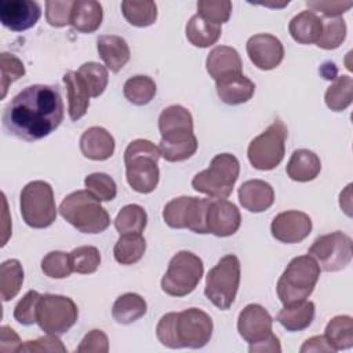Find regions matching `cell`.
Segmentation results:
<instances>
[{
    "label": "cell",
    "mask_w": 353,
    "mask_h": 353,
    "mask_svg": "<svg viewBox=\"0 0 353 353\" xmlns=\"http://www.w3.org/2000/svg\"><path fill=\"white\" fill-rule=\"evenodd\" d=\"M185 32L190 44L199 48H207L215 44L222 33L219 25L211 23L197 14L190 17V19L186 23Z\"/></svg>",
    "instance_id": "obj_31"
},
{
    "label": "cell",
    "mask_w": 353,
    "mask_h": 353,
    "mask_svg": "<svg viewBox=\"0 0 353 353\" xmlns=\"http://www.w3.org/2000/svg\"><path fill=\"white\" fill-rule=\"evenodd\" d=\"M103 18L102 6L95 0H74L72 7L70 25L81 33L95 32Z\"/></svg>",
    "instance_id": "obj_27"
},
{
    "label": "cell",
    "mask_w": 353,
    "mask_h": 353,
    "mask_svg": "<svg viewBox=\"0 0 353 353\" xmlns=\"http://www.w3.org/2000/svg\"><path fill=\"white\" fill-rule=\"evenodd\" d=\"M146 301L135 294L127 292L120 295L112 307V316L119 324H131L146 314Z\"/></svg>",
    "instance_id": "obj_30"
},
{
    "label": "cell",
    "mask_w": 353,
    "mask_h": 353,
    "mask_svg": "<svg viewBox=\"0 0 353 353\" xmlns=\"http://www.w3.org/2000/svg\"><path fill=\"white\" fill-rule=\"evenodd\" d=\"M160 157L159 146L148 139H135L128 143L124 152L125 178L135 192L146 194L157 188Z\"/></svg>",
    "instance_id": "obj_3"
},
{
    "label": "cell",
    "mask_w": 353,
    "mask_h": 353,
    "mask_svg": "<svg viewBox=\"0 0 353 353\" xmlns=\"http://www.w3.org/2000/svg\"><path fill=\"white\" fill-rule=\"evenodd\" d=\"M79 309L73 299L65 295L44 294L37 305V324L51 335H63L77 321Z\"/></svg>",
    "instance_id": "obj_11"
},
{
    "label": "cell",
    "mask_w": 353,
    "mask_h": 353,
    "mask_svg": "<svg viewBox=\"0 0 353 353\" xmlns=\"http://www.w3.org/2000/svg\"><path fill=\"white\" fill-rule=\"evenodd\" d=\"M63 120V101L57 85L32 84L4 108L1 124L8 135L32 142L48 137Z\"/></svg>",
    "instance_id": "obj_1"
},
{
    "label": "cell",
    "mask_w": 353,
    "mask_h": 353,
    "mask_svg": "<svg viewBox=\"0 0 353 353\" xmlns=\"http://www.w3.org/2000/svg\"><path fill=\"white\" fill-rule=\"evenodd\" d=\"M19 207L22 219L33 229L48 228L57 218L54 190L46 181L26 183L21 190Z\"/></svg>",
    "instance_id": "obj_7"
},
{
    "label": "cell",
    "mask_w": 353,
    "mask_h": 353,
    "mask_svg": "<svg viewBox=\"0 0 353 353\" xmlns=\"http://www.w3.org/2000/svg\"><path fill=\"white\" fill-rule=\"evenodd\" d=\"M22 342L18 334L8 325L0 327V353L19 352Z\"/></svg>",
    "instance_id": "obj_52"
},
{
    "label": "cell",
    "mask_w": 353,
    "mask_h": 353,
    "mask_svg": "<svg viewBox=\"0 0 353 353\" xmlns=\"http://www.w3.org/2000/svg\"><path fill=\"white\" fill-rule=\"evenodd\" d=\"M23 279V268L18 259H7L0 265V296L3 302H8L17 296Z\"/></svg>",
    "instance_id": "obj_34"
},
{
    "label": "cell",
    "mask_w": 353,
    "mask_h": 353,
    "mask_svg": "<svg viewBox=\"0 0 353 353\" xmlns=\"http://www.w3.org/2000/svg\"><path fill=\"white\" fill-rule=\"evenodd\" d=\"M307 254L316 259L325 272H339L345 269L353 256V243L343 232H331L319 236L309 247Z\"/></svg>",
    "instance_id": "obj_13"
},
{
    "label": "cell",
    "mask_w": 353,
    "mask_h": 353,
    "mask_svg": "<svg viewBox=\"0 0 353 353\" xmlns=\"http://www.w3.org/2000/svg\"><path fill=\"white\" fill-rule=\"evenodd\" d=\"M97 50L106 69L116 73L130 61L131 52L127 41L117 34H102L97 39Z\"/></svg>",
    "instance_id": "obj_23"
},
{
    "label": "cell",
    "mask_w": 353,
    "mask_h": 353,
    "mask_svg": "<svg viewBox=\"0 0 353 353\" xmlns=\"http://www.w3.org/2000/svg\"><path fill=\"white\" fill-rule=\"evenodd\" d=\"M215 84L219 99L228 105L245 103L255 92L254 81H251L243 73L221 79L215 81Z\"/></svg>",
    "instance_id": "obj_24"
},
{
    "label": "cell",
    "mask_w": 353,
    "mask_h": 353,
    "mask_svg": "<svg viewBox=\"0 0 353 353\" xmlns=\"http://www.w3.org/2000/svg\"><path fill=\"white\" fill-rule=\"evenodd\" d=\"M40 294L34 290L28 291L22 299L15 305L14 319L22 325H32L37 323V305L40 299Z\"/></svg>",
    "instance_id": "obj_46"
},
{
    "label": "cell",
    "mask_w": 353,
    "mask_h": 353,
    "mask_svg": "<svg viewBox=\"0 0 353 353\" xmlns=\"http://www.w3.org/2000/svg\"><path fill=\"white\" fill-rule=\"evenodd\" d=\"M312 219L307 214L296 210H290L277 214L270 225L272 236L287 244H294L305 240L312 232Z\"/></svg>",
    "instance_id": "obj_17"
},
{
    "label": "cell",
    "mask_w": 353,
    "mask_h": 353,
    "mask_svg": "<svg viewBox=\"0 0 353 353\" xmlns=\"http://www.w3.org/2000/svg\"><path fill=\"white\" fill-rule=\"evenodd\" d=\"M40 15L41 8L33 0L0 1V22L12 32H22L34 26Z\"/></svg>",
    "instance_id": "obj_18"
},
{
    "label": "cell",
    "mask_w": 353,
    "mask_h": 353,
    "mask_svg": "<svg viewBox=\"0 0 353 353\" xmlns=\"http://www.w3.org/2000/svg\"><path fill=\"white\" fill-rule=\"evenodd\" d=\"M306 352H334V350L327 343L324 335H316L306 339L301 346V353H306Z\"/></svg>",
    "instance_id": "obj_54"
},
{
    "label": "cell",
    "mask_w": 353,
    "mask_h": 353,
    "mask_svg": "<svg viewBox=\"0 0 353 353\" xmlns=\"http://www.w3.org/2000/svg\"><path fill=\"white\" fill-rule=\"evenodd\" d=\"M316 307L312 301H302L292 305H284V307L277 313L276 320L287 331H302L306 330L314 320Z\"/></svg>",
    "instance_id": "obj_29"
},
{
    "label": "cell",
    "mask_w": 353,
    "mask_h": 353,
    "mask_svg": "<svg viewBox=\"0 0 353 353\" xmlns=\"http://www.w3.org/2000/svg\"><path fill=\"white\" fill-rule=\"evenodd\" d=\"M59 214L81 233L97 234L106 230L110 225L108 211L87 189L68 194L59 205Z\"/></svg>",
    "instance_id": "obj_4"
},
{
    "label": "cell",
    "mask_w": 353,
    "mask_h": 353,
    "mask_svg": "<svg viewBox=\"0 0 353 353\" xmlns=\"http://www.w3.org/2000/svg\"><path fill=\"white\" fill-rule=\"evenodd\" d=\"M148 223V214L139 204L124 205L114 218V228L120 234L142 233Z\"/></svg>",
    "instance_id": "obj_38"
},
{
    "label": "cell",
    "mask_w": 353,
    "mask_h": 353,
    "mask_svg": "<svg viewBox=\"0 0 353 353\" xmlns=\"http://www.w3.org/2000/svg\"><path fill=\"white\" fill-rule=\"evenodd\" d=\"M272 316L258 303L247 305L237 319V331L248 343H255L269 336L272 334Z\"/></svg>",
    "instance_id": "obj_19"
},
{
    "label": "cell",
    "mask_w": 353,
    "mask_h": 353,
    "mask_svg": "<svg viewBox=\"0 0 353 353\" xmlns=\"http://www.w3.org/2000/svg\"><path fill=\"white\" fill-rule=\"evenodd\" d=\"M205 69L215 80L243 73V62L236 48L229 46L214 47L205 59Z\"/></svg>",
    "instance_id": "obj_20"
},
{
    "label": "cell",
    "mask_w": 353,
    "mask_h": 353,
    "mask_svg": "<svg viewBox=\"0 0 353 353\" xmlns=\"http://www.w3.org/2000/svg\"><path fill=\"white\" fill-rule=\"evenodd\" d=\"M239 174L237 157L230 153H219L212 157L207 170L193 176L192 188L211 199H226L230 196Z\"/></svg>",
    "instance_id": "obj_6"
},
{
    "label": "cell",
    "mask_w": 353,
    "mask_h": 353,
    "mask_svg": "<svg viewBox=\"0 0 353 353\" xmlns=\"http://www.w3.org/2000/svg\"><path fill=\"white\" fill-rule=\"evenodd\" d=\"M79 145L83 156L95 161H103L112 157L116 146L113 135L98 125L87 128L81 134Z\"/></svg>",
    "instance_id": "obj_21"
},
{
    "label": "cell",
    "mask_w": 353,
    "mask_h": 353,
    "mask_svg": "<svg viewBox=\"0 0 353 353\" xmlns=\"http://www.w3.org/2000/svg\"><path fill=\"white\" fill-rule=\"evenodd\" d=\"M346 22L343 18H330L323 22V30L317 40V47L323 50H335L346 39Z\"/></svg>",
    "instance_id": "obj_41"
},
{
    "label": "cell",
    "mask_w": 353,
    "mask_h": 353,
    "mask_svg": "<svg viewBox=\"0 0 353 353\" xmlns=\"http://www.w3.org/2000/svg\"><path fill=\"white\" fill-rule=\"evenodd\" d=\"M208 199L181 196L170 200L163 208V219L172 229H189L194 233L205 234V212Z\"/></svg>",
    "instance_id": "obj_12"
},
{
    "label": "cell",
    "mask_w": 353,
    "mask_h": 353,
    "mask_svg": "<svg viewBox=\"0 0 353 353\" xmlns=\"http://www.w3.org/2000/svg\"><path fill=\"white\" fill-rule=\"evenodd\" d=\"M306 6L313 12L320 11L327 18H339L353 6L350 0H307Z\"/></svg>",
    "instance_id": "obj_48"
},
{
    "label": "cell",
    "mask_w": 353,
    "mask_h": 353,
    "mask_svg": "<svg viewBox=\"0 0 353 353\" xmlns=\"http://www.w3.org/2000/svg\"><path fill=\"white\" fill-rule=\"evenodd\" d=\"M157 87L152 77L137 74L130 77L123 85V94L128 102L137 106L149 103L156 95Z\"/></svg>",
    "instance_id": "obj_36"
},
{
    "label": "cell",
    "mask_w": 353,
    "mask_h": 353,
    "mask_svg": "<svg viewBox=\"0 0 353 353\" xmlns=\"http://www.w3.org/2000/svg\"><path fill=\"white\" fill-rule=\"evenodd\" d=\"M324 338L334 352L353 346V320L350 316L332 317L324 331Z\"/></svg>",
    "instance_id": "obj_32"
},
{
    "label": "cell",
    "mask_w": 353,
    "mask_h": 353,
    "mask_svg": "<svg viewBox=\"0 0 353 353\" xmlns=\"http://www.w3.org/2000/svg\"><path fill=\"white\" fill-rule=\"evenodd\" d=\"M352 183H349L343 192H341V196H339V205L341 208L345 211V214L347 216H352Z\"/></svg>",
    "instance_id": "obj_55"
},
{
    "label": "cell",
    "mask_w": 353,
    "mask_h": 353,
    "mask_svg": "<svg viewBox=\"0 0 353 353\" xmlns=\"http://www.w3.org/2000/svg\"><path fill=\"white\" fill-rule=\"evenodd\" d=\"M121 12L132 26L146 28L156 22L157 6L152 0H124Z\"/></svg>",
    "instance_id": "obj_35"
},
{
    "label": "cell",
    "mask_w": 353,
    "mask_h": 353,
    "mask_svg": "<svg viewBox=\"0 0 353 353\" xmlns=\"http://www.w3.org/2000/svg\"><path fill=\"white\" fill-rule=\"evenodd\" d=\"M63 83L68 92V113L73 121L81 119L90 106L88 91L76 70L63 74Z\"/></svg>",
    "instance_id": "obj_28"
},
{
    "label": "cell",
    "mask_w": 353,
    "mask_h": 353,
    "mask_svg": "<svg viewBox=\"0 0 353 353\" xmlns=\"http://www.w3.org/2000/svg\"><path fill=\"white\" fill-rule=\"evenodd\" d=\"M204 273L203 261L193 252H176L161 277V290L171 296H185L194 291Z\"/></svg>",
    "instance_id": "obj_9"
},
{
    "label": "cell",
    "mask_w": 353,
    "mask_h": 353,
    "mask_svg": "<svg viewBox=\"0 0 353 353\" xmlns=\"http://www.w3.org/2000/svg\"><path fill=\"white\" fill-rule=\"evenodd\" d=\"M3 204H4V211H3V215H4V223H3V239H1V247H4L6 244H7V240H8V237H10V233H8V229H7V223H8V221L10 219H7L6 216H7V212H8V210H7V200H6V194L3 193Z\"/></svg>",
    "instance_id": "obj_56"
},
{
    "label": "cell",
    "mask_w": 353,
    "mask_h": 353,
    "mask_svg": "<svg viewBox=\"0 0 353 353\" xmlns=\"http://www.w3.org/2000/svg\"><path fill=\"white\" fill-rule=\"evenodd\" d=\"M287 127L281 120H274L262 134L255 137L247 150L251 165L261 171L276 168L285 153Z\"/></svg>",
    "instance_id": "obj_10"
},
{
    "label": "cell",
    "mask_w": 353,
    "mask_h": 353,
    "mask_svg": "<svg viewBox=\"0 0 353 353\" xmlns=\"http://www.w3.org/2000/svg\"><path fill=\"white\" fill-rule=\"evenodd\" d=\"M160 154L164 160L176 163L190 159L197 150V138L193 132L192 113L181 106L171 105L159 116Z\"/></svg>",
    "instance_id": "obj_2"
},
{
    "label": "cell",
    "mask_w": 353,
    "mask_h": 353,
    "mask_svg": "<svg viewBox=\"0 0 353 353\" xmlns=\"http://www.w3.org/2000/svg\"><path fill=\"white\" fill-rule=\"evenodd\" d=\"M85 189L99 201H110L117 194L114 179L105 172H92L84 179Z\"/></svg>",
    "instance_id": "obj_42"
},
{
    "label": "cell",
    "mask_w": 353,
    "mask_h": 353,
    "mask_svg": "<svg viewBox=\"0 0 353 353\" xmlns=\"http://www.w3.org/2000/svg\"><path fill=\"white\" fill-rule=\"evenodd\" d=\"M212 319L199 307H189L176 313L175 338L178 349L204 347L212 336Z\"/></svg>",
    "instance_id": "obj_14"
},
{
    "label": "cell",
    "mask_w": 353,
    "mask_h": 353,
    "mask_svg": "<svg viewBox=\"0 0 353 353\" xmlns=\"http://www.w3.org/2000/svg\"><path fill=\"white\" fill-rule=\"evenodd\" d=\"M288 30L291 37L299 44L317 43L323 30V19L312 10H303L291 18Z\"/></svg>",
    "instance_id": "obj_26"
},
{
    "label": "cell",
    "mask_w": 353,
    "mask_h": 353,
    "mask_svg": "<svg viewBox=\"0 0 353 353\" xmlns=\"http://www.w3.org/2000/svg\"><path fill=\"white\" fill-rule=\"evenodd\" d=\"M285 171L292 181L309 182L320 174L321 161L314 152L309 149H298L291 154Z\"/></svg>",
    "instance_id": "obj_25"
},
{
    "label": "cell",
    "mask_w": 353,
    "mask_h": 353,
    "mask_svg": "<svg viewBox=\"0 0 353 353\" xmlns=\"http://www.w3.org/2000/svg\"><path fill=\"white\" fill-rule=\"evenodd\" d=\"M77 353H106L109 352V339L102 330H91L84 335L76 349Z\"/></svg>",
    "instance_id": "obj_49"
},
{
    "label": "cell",
    "mask_w": 353,
    "mask_h": 353,
    "mask_svg": "<svg viewBox=\"0 0 353 353\" xmlns=\"http://www.w3.org/2000/svg\"><path fill=\"white\" fill-rule=\"evenodd\" d=\"M175 319H176V312H170L161 316L156 325V335L157 339L160 341L161 345L171 347V349H178L176 338H175Z\"/></svg>",
    "instance_id": "obj_50"
},
{
    "label": "cell",
    "mask_w": 353,
    "mask_h": 353,
    "mask_svg": "<svg viewBox=\"0 0 353 353\" xmlns=\"http://www.w3.org/2000/svg\"><path fill=\"white\" fill-rule=\"evenodd\" d=\"M73 272L80 274H91L101 265L99 250L94 245H81L70 252Z\"/></svg>",
    "instance_id": "obj_43"
},
{
    "label": "cell",
    "mask_w": 353,
    "mask_h": 353,
    "mask_svg": "<svg viewBox=\"0 0 353 353\" xmlns=\"http://www.w3.org/2000/svg\"><path fill=\"white\" fill-rule=\"evenodd\" d=\"M248 350L251 353H263V352H270V353H280L281 352V345L279 338L272 332L269 336H266L265 339L255 342V343H250Z\"/></svg>",
    "instance_id": "obj_53"
},
{
    "label": "cell",
    "mask_w": 353,
    "mask_h": 353,
    "mask_svg": "<svg viewBox=\"0 0 353 353\" xmlns=\"http://www.w3.org/2000/svg\"><path fill=\"white\" fill-rule=\"evenodd\" d=\"M239 285L240 261L236 255L229 254L222 256L207 273L204 295L218 309L228 310L236 299Z\"/></svg>",
    "instance_id": "obj_8"
},
{
    "label": "cell",
    "mask_w": 353,
    "mask_h": 353,
    "mask_svg": "<svg viewBox=\"0 0 353 353\" xmlns=\"http://www.w3.org/2000/svg\"><path fill=\"white\" fill-rule=\"evenodd\" d=\"M41 272L50 279H65L73 272L70 252L51 251L41 259Z\"/></svg>",
    "instance_id": "obj_40"
},
{
    "label": "cell",
    "mask_w": 353,
    "mask_h": 353,
    "mask_svg": "<svg viewBox=\"0 0 353 353\" xmlns=\"http://www.w3.org/2000/svg\"><path fill=\"white\" fill-rule=\"evenodd\" d=\"M250 61L261 70L277 68L284 58V47L279 37L270 33H258L248 39L245 46Z\"/></svg>",
    "instance_id": "obj_16"
},
{
    "label": "cell",
    "mask_w": 353,
    "mask_h": 353,
    "mask_svg": "<svg viewBox=\"0 0 353 353\" xmlns=\"http://www.w3.org/2000/svg\"><path fill=\"white\" fill-rule=\"evenodd\" d=\"M353 99V80L350 76L342 74L335 77L334 83L327 88L324 101L332 112L345 110Z\"/></svg>",
    "instance_id": "obj_37"
},
{
    "label": "cell",
    "mask_w": 353,
    "mask_h": 353,
    "mask_svg": "<svg viewBox=\"0 0 353 353\" xmlns=\"http://www.w3.org/2000/svg\"><path fill=\"white\" fill-rule=\"evenodd\" d=\"M19 352H30V353L32 352L33 353L34 352H61V353H65L66 347L57 335L47 334L34 341H26L21 346Z\"/></svg>",
    "instance_id": "obj_51"
},
{
    "label": "cell",
    "mask_w": 353,
    "mask_h": 353,
    "mask_svg": "<svg viewBox=\"0 0 353 353\" xmlns=\"http://www.w3.org/2000/svg\"><path fill=\"white\" fill-rule=\"evenodd\" d=\"M241 223L239 208L226 199H211L205 212L207 233L218 237L234 234Z\"/></svg>",
    "instance_id": "obj_15"
},
{
    "label": "cell",
    "mask_w": 353,
    "mask_h": 353,
    "mask_svg": "<svg viewBox=\"0 0 353 353\" xmlns=\"http://www.w3.org/2000/svg\"><path fill=\"white\" fill-rule=\"evenodd\" d=\"M146 251V241L141 233L120 234L114 244V259L121 265L137 263Z\"/></svg>",
    "instance_id": "obj_33"
},
{
    "label": "cell",
    "mask_w": 353,
    "mask_h": 353,
    "mask_svg": "<svg viewBox=\"0 0 353 353\" xmlns=\"http://www.w3.org/2000/svg\"><path fill=\"white\" fill-rule=\"evenodd\" d=\"M74 0H48L46 1V19L51 26L62 28L70 25L72 7Z\"/></svg>",
    "instance_id": "obj_47"
},
{
    "label": "cell",
    "mask_w": 353,
    "mask_h": 353,
    "mask_svg": "<svg viewBox=\"0 0 353 353\" xmlns=\"http://www.w3.org/2000/svg\"><path fill=\"white\" fill-rule=\"evenodd\" d=\"M239 201L250 212H263L274 203V190L262 179H250L239 188Z\"/></svg>",
    "instance_id": "obj_22"
},
{
    "label": "cell",
    "mask_w": 353,
    "mask_h": 353,
    "mask_svg": "<svg viewBox=\"0 0 353 353\" xmlns=\"http://www.w3.org/2000/svg\"><path fill=\"white\" fill-rule=\"evenodd\" d=\"M320 277V266L309 254L291 259L280 276L276 291L283 305L305 301L313 292Z\"/></svg>",
    "instance_id": "obj_5"
},
{
    "label": "cell",
    "mask_w": 353,
    "mask_h": 353,
    "mask_svg": "<svg viewBox=\"0 0 353 353\" xmlns=\"http://www.w3.org/2000/svg\"><path fill=\"white\" fill-rule=\"evenodd\" d=\"M0 70H1V76H0L1 77L0 79L1 98H4L10 84L25 74V66L18 57L8 54V52H1L0 54Z\"/></svg>",
    "instance_id": "obj_45"
},
{
    "label": "cell",
    "mask_w": 353,
    "mask_h": 353,
    "mask_svg": "<svg viewBox=\"0 0 353 353\" xmlns=\"http://www.w3.org/2000/svg\"><path fill=\"white\" fill-rule=\"evenodd\" d=\"M81 81L84 83L90 98L99 97L109 81L108 69L98 62H85L77 70Z\"/></svg>",
    "instance_id": "obj_39"
},
{
    "label": "cell",
    "mask_w": 353,
    "mask_h": 353,
    "mask_svg": "<svg viewBox=\"0 0 353 353\" xmlns=\"http://www.w3.org/2000/svg\"><path fill=\"white\" fill-rule=\"evenodd\" d=\"M232 14V3L229 0H200L197 1V15L203 19L222 25L228 22Z\"/></svg>",
    "instance_id": "obj_44"
}]
</instances>
